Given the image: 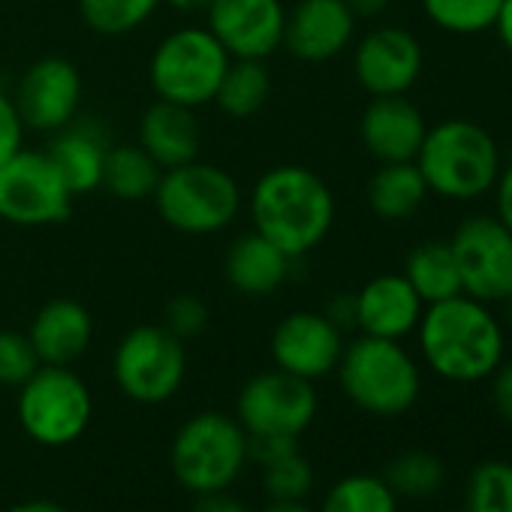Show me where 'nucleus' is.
<instances>
[{
  "instance_id": "a19ab883",
  "label": "nucleus",
  "mask_w": 512,
  "mask_h": 512,
  "mask_svg": "<svg viewBox=\"0 0 512 512\" xmlns=\"http://www.w3.org/2000/svg\"><path fill=\"white\" fill-rule=\"evenodd\" d=\"M497 196V217L512 229V163L506 166V169H500V175H497V181H494V187H491Z\"/></svg>"
},
{
  "instance_id": "6e6552de",
  "label": "nucleus",
  "mask_w": 512,
  "mask_h": 512,
  "mask_svg": "<svg viewBox=\"0 0 512 512\" xmlns=\"http://www.w3.org/2000/svg\"><path fill=\"white\" fill-rule=\"evenodd\" d=\"M22 431L40 446L76 443L94 416L88 383L70 365H40L22 386L16 401Z\"/></svg>"
},
{
  "instance_id": "79ce46f5",
  "label": "nucleus",
  "mask_w": 512,
  "mask_h": 512,
  "mask_svg": "<svg viewBox=\"0 0 512 512\" xmlns=\"http://www.w3.org/2000/svg\"><path fill=\"white\" fill-rule=\"evenodd\" d=\"M344 4L353 10L356 19H374V16H380V13L389 10L392 0H344Z\"/></svg>"
},
{
  "instance_id": "423d86ee",
  "label": "nucleus",
  "mask_w": 512,
  "mask_h": 512,
  "mask_svg": "<svg viewBox=\"0 0 512 512\" xmlns=\"http://www.w3.org/2000/svg\"><path fill=\"white\" fill-rule=\"evenodd\" d=\"M172 473L190 494L229 491L238 482L247 458V431L229 413L205 410L190 416L169 449Z\"/></svg>"
},
{
  "instance_id": "5701e85b",
  "label": "nucleus",
  "mask_w": 512,
  "mask_h": 512,
  "mask_svg": "<svg viewBox=\"0 0 512 512\" xmlns=\"http://www.w3.org/2000/svg\"><path fill=\"white\" fill-rule=\"evenodd\" d=\"M112 142L106 130L94 121H73L64 130L52 133L46 154L61 172L73 196H85L103 187V166Z\"/></svg>"
},
{
  "instance_id": "4c0bfd02",
  "label": "nucleus",
  "mask_w": 512,
  "mask_h": 512,
  "mask_svg": "<svg viewBox=\"0 0 512 512\" xmlns=\"http://www.w3.org/2000/svg\"><path fill=\"white\" fill-rule=\"evenodd\" d=\"M488 380H491V401H494L497 416L512 425V359L500 362Z\"/></svg>"
},
{
  "instance_id": "f03ea898",
  "label": "nucleus",
  "mask_w": 512,
  "mask_h": 512,
  "mask_svg": "<svg viewBox=\"0 0 512 512\" xmlns=\"http://www.w3.org/2000/svg\"><path fill=\"white\" fill-rule=\"evenodd\" d=\"M416 338L425 365L449 383L488 380L506 353L500 320L470 296L425 305Z\"/></svg>"
},
{
  "instance_id": "9b49d317",
  "label": "nucleus",
  "mask_w": 512,
  "mask_h": 512,
  "mask_svg": "<svg viewBox=\"0 0 512 512\" xmlns=\"http://www.w3.org/2000/svg\"><path fill=\"white\" fill-rule=\"evenodd\" d=\"M461 293L482 305L512 299V229L497 214H473L449 238Z\"/></svg>"
},
{
  "instance_id": "b1692460",
  "label": "nucleus",
  "mask_w": 512,
  "mask_h": 512,
  "mask_svg": "<svg viewBox=\"0 0 512 512\" xmlns=\"http://www.w3.org/2000/svg\"><path fill=\"white\" fill-rule=\"evenodd\" d=\"M428 184L416 166V160L404 163H380L377 172L368 178V208L386 223L410 220L428 199Z\"/></svg>"
},
{
  "instance_id": "37998d69",
  "label": "nucleus",
  "mask_w": 512,
  "mask_h": 512,
  "mask_svg": "<svg viewBox=\"0 0 512 512\" xmlns=\"http://www.w3.org/2000/svg\"><path fill=\"white\" fill-rule=\"evenodd\" d=\"M494 28H497V34H500V43H503V46L509 49V55H512V0H503V7H500V13H497Z\"/></svg>"
},
{
  "instance_id": "4468645a",
  "label": "nucleus",
  "mask_w": 512,
  "mask_h": 512,
  "mask_svg": "<svg viewBox=\"0 0 512 512\" xmlns=\"http://www.w3.org/2000/svg\"><path fill=\"white\" fill-rule=\"evenodd\" d=\"M13 100L28 130L52 136L79 118L82 76L76 64H70L67 58H40L19 79Z\"/></svg>"
},
{
  "instance_id": "7ed1b4c3",
  "label": "nucleus",
  "mask_w": 512,
  "mask_h": 512,
  "mask_svg": "<svg viewBox=\"0 0 512 512\" xmlns=\"http://www.w3.org/2000/svg\"><path fill=\"white\" fill-rule=\"evenodd\" d=\"M341 392L362 413L392 419L407 413L422 395V368L401 341L359 335L344 344L335 368Z\"/></svg>"
},
{
  "instance_id": "c85d7f7f",
  "label": "nucleus",
  "mask_w": 512,
  "mask_h": 512,
  "mask_svg": "<svg viewBox=\"0 0 512 512\" xmlns=\"http://www.w3.org/2000/svg\"><path fill=\"white\" fill-rule=\"evenodd\" d=\"M383 479L398 494V500H425L434 497L446 482V467L434 452L410 449L389 461Z\"/></svg>"
},
{
  "instance_id": "f3484780",
  "label": "nucleus",
  "mask_w": 512,
  "mask_h": 512,
  "mask_svg": "<svg viewBox=\"0 0 512 512\" xmlns=\"http://www.w3.org/2000/svg\"><path fill=\"white\" fill-rule=\"evenodd\" d=\"M356 22L359 19L344 0H299L287 10L284 49L305 64H326L347 52Z\"/></svg>"
},
{
  "instance_id": "cd10ccee",
  "label": "nucleus",
  "mask_w": 512,
  "mask_h": 512,
  "mask_svg": "<svg viewBox=\"0 0 512 512\" xmlns=\"http://www.w3.org/2000/svg\"><path fill=\"white\" fill-rule=\"evenodd\" d=\"M398 509H401L398 494L377 473H350L338 479L320 503V512H398Z\"/></svg>"
},
{
  "instance_id": "c756f323",
  "label": "nucleus",
  "mask_w": 512,
  "mask_h": 512,
  "mask_svg": "<svg viewBox=\"0 0 512 512\" xmlns=\"http://www.w3.org/2000/svg\"><path fill=\"white\" fill-rule=\"evenodd\" d=\"M163 0H79L82 22L100 37H127L148 25Z\"/></svg>"
},
{
  "instance_id": "de8ad7c7",
  "label": "nucleus",
  "mask_w": 512,
  "mask_h": 512,
  "mask_svg": "<svg viewBox=\"0 0 512 512\" xmlns=\"http://www.w3.org/2000/svg\"><path fill=\"white\" fill-rule=\"evenodd\" d=\"M503 305L509 308V323H512V299H509V302H503Z\"/></svg>"
},
{
  "instance_id": "a878e982",
  "label": "nucleus",
  "mask_w": 512,
  "mask_h": 512,
  "mask_svg": "<svg viewBox=\"0 0 512 512\" xmlns=\"http://www.w3.org/2000/svg\"><path fill=\"white\" fill-rule=\"evenodd\" d=\"M272 94V73L266 61H229L223 82L214 94V106L235 121L253 118Z\"/></svg>"
},
{
  "instance_id": "2eb2a0df",
  "label": "nucleus",
  "mask_w": 512,
  "mask_h": 512,
  "mask_svg": "<svg viewBox=\"0 0 512 512\" xmlns=\"http://www.w3.org/2000/svg\"><path fill=\"white\" fill-rule=\"evenodd\" d=\"M344 332L320 311H293L272 332V359L275 368L302 377L323 380L335 374L344 353Z\"/></svg>"
},
{
  "instance_id": "58836bf2",
  "label": "nucleus",
  "mask_w": 512,
  "mask_h": 512,
  "mask_svg": "<svg viewBox=\"0 0 512 512\" xmlns=\"http://www.w3.org/2000/svg\"><path fill=\"white\" fill-rule=\"evenodd\" d=\"M341 332L356 329V296L353 293H341L329 302V308L323 311Z\"/></svg>"
},
{
  "instance_id": "7c9ffc66",
  "label": "nucleus",
  "mask_w": 512,
  "mask_h": 512,
  "mask_svg": "<svg viewBox=\"0 0 512 512\" xmlns=\"http://www.w3.org/2000/svg\"><path fill=\"white\" fill-rule=\"evenodd\" d=\"M503 0H422L425 16L446 34L473 37L494 28Z\"/></svg>"
},
{
  "instance_id": "72a5a7b5",
  "label": "nucleus",
  "mask_w": 512,
  "mask_h": 512,
  "mask_svg": "<svg viewBox=\"0 0 512 512\" xmlns=\"http://www.w3.org/2000/svg\"><path fill=\"white\" fill-rule=\"evenodd\" d=\"M37 368H40V359L28 335L0 329V383L19 389Z\"/></svg>"
},
{
  "instance_id": "c9c22d12",
  "label": "nucleus",
  "mask_w": 512,
  "mask_h": 512,
  "mask_svg": "<svg viewBox=\"0 0 512 512\" xmlns=\"http://www.w3.org/2000/svg\"><path fill=\"white\" fill-rule=\"evenodd\" d=\"M25 121L19 115V106L10 94L0 91V163H7L13 154L25 148Z\"/></svg>"
},
{
  "instance_id": "dca6fc26",
  "label": "nucleus",
  "mask_w": 512,
  "mask_h": 512,
  "mask_svg": "<svg viewBox=\"0 0 512 512\" xmlns=\"http://www.w3.org/2000/svg\"><path fill=\"white\" fill-rule=\"evenodd\" d=\"M422 46L404 28H374L356 43L353 76L371 97H398L407 94L422 76Z\"/></svg>"
},
{
  "instance_id": "a18cd8bd",
  "label": "nucleus",
  "mask_w": 512,
  "mask_h": 512,
  "mask_svg": "<svg viewBox=\"0 0 512 512\" xmlns=\"http://www.w3.org/2000/svg\"><path fill=\"white\" fill-rule=\"evenodd\" d=\"M211 0H163V7H172L178 13H205Z\"/></svg>"
},
{
  "instance_id": "bb28decb",
  "label": "nucleus",
  "mask_w": 512,
  "mask_h": 512,
  "mask_svg": "<svg viewBox=\"0 0 512 512\" xmlns=\"http://www.w3.org/2000/svg\"><path fill=\"white\" fill-rule=\"evenodd\" d=\"M160 175L163 169L136 142L112 145L103 166V190H109L121 202H142L154 196Z\"/></svg>"
},
{
  "instance_id": "f257e3e1",
  "label": "nucleus",
  "mask_w": 512,
  "mask_h": 512,
  "mask_svg": "<svg viewBox=\"0 0 512 512\" xmlns=\"http://www.w3.org/2000/svg\"><path fill=\"white\" fill-rule=\"evenodd\" d=\"M253 229L293 260L317 250L335 226V196L308 166L284 163L266 169L247 196Z\"/></svg>"
},
{
  "instance_id": "2f4dec72",
  "label": "nucleus",
  "mask_w": 512,
  "mask_h": 512,
  "mask_svg": "<svg viewBox=\"0 0 512 512\" xmlns=\"http://www.w3.org/2000/svg\"><path fill=\"white\" fill-rule=\"evenodd\" d=\"M467 512H512V461H482L464 494Z\"/></svg>"
},
{
  "instance_id": "393cba45",
  "label": "nucleus",
  "mask_w": 512,
  "mask_h": 512,
  "mask_svg": "<svg viewBox=\"0 0 512 512\" xmlns=\"http://www.w3.org/2000/svg\"><path fill=\"white\" fill-rule=\"evenodd\" d=\"M407 284L416 290V296L425 305H437L461 293V275H458V263H455V253L449 247V241H422L407 253V263L404 272Z\"/></svg>"
},
{
  "instance_id": "0eeeda50",
  "label": "nucleus",
  "mask_w": 512,
  "mask_h": 512,
  "mask_svg": "<svg viewBox=\"0 0 512 512\" xmlns=\"http://www.w3.org/2000/svg\"><path fill=\"white\" fill-rule=\"evenodd\" d=\"M229 61L232 58L205 25H187L157 43L148 61V82L157 100L202 109L214 103Z\"/></svg>"
},
{
  "instance_id": "6ab92c4d",
  "label": "nucleus",
  "mask_w": 512,
  "mask_h": 512,
  "mask_svg": "<svg viewBox=\"0 0 512 512\" xmlns=\"http://www.w3.org/2000/svg\"><path fill=\"white\" fill-rule=\"evenodd\" d=\"M356 296V329L359 335L404 341L416 332L425 302L407 284L404 275H377Z\"/></svg>"
},
{
  "instance_id": "ea45409f",
  "label": "nucleus",
  "mask_w": 512,
  "mask_h": 512,
  "mask_svg": "<svg viewBox=\"0 0 512 512\" xmlns=\"http://www.w3.org/2000/svg\"><path fill=\"white\" fill-rule=\"evenodd\" d=\"M193 512H250V506L232 497L229 491H211V494H199Z\"/></svg>"
},
{
  "instance_id": "39448f33",
  "label": "nucleus",
  "mask_w": 512,
  "mask_h": 512,
  "mask_svg": "<svg viewBox=\"0 0 512 512\" xmlns=\"http://www.w3.org/2000/svg\"><path fill=\"white\" fill-rule=\"evenodd\" d=\"M151 199L160 220L181 235H217L238 220L244 205L238 181L202 160L163 169Z\"/></svg>"
},
{
  "instance_id": "20e7f679",
  "label": "nucleus",
  "mask_w": 512,
  "mask_h": 512,
  "mask_svg": "<svg viewBox=\"0 0 512 512\" xmlns=\"http://www.w3.org/2000/svg\"><path fill=\"white\" fill-rule=\"evenodd\" d=\"M416 166L431 193L470 202L494 187L500 175V151L482 124L449 118L437 127H428L416 154Z\"/></svg>"
},
{
  "instance_id": "c03bdc74",
  "label": "nucleus",
  "mask_w": 512,
  "mask_h": 512,
  "mask_svg": "<svg viewBox=\"0 0 512 512\" xmlns=\"http://www.w3.org/2000/svg\"><path fill=\"white\" fill-rule=\"evenodd\" d=\"M10 512H70V509H64L61 503H52V500H25V503H16Z\"/></svg>"
},
{
  "instance_id": "49530a36",
  "label": "nucleus",
  "mask_w": 512,
  "mask_h": 512,
  "mask_svg": "<svg viewBox=\"0 0 512 512\" xmlns=\"http://www.w3.org/2000/svg\"><path fill=\"white\" fill-rule=\"evenodd\" d=\"M263 512H314L305 500H272Z\"/></svg>"
},
{
  "instance_id": "4be33fe9",
  "label": "nucleus",
  "mask_w": 512,
  "mask_h": 512,
  "mask_svg": "<svg viewBox=\"0 0 512 512\" xmlns=\"http://www.w3.org/2000/svg\"><path fill=\"white\" fill-rule=\"evenodd\" d=\"M136 145L160 169H175V166H184L190 160H199L202 130L196 121V109L175 106L166 100L151 103L139 118Z\"/></svg>"
},
{
  "instance_id": "aec40b11",
  "label": "nucleus",
  "mask_w": 512,
  "mask_h": 512,
  "mask_svg": "<svg viewBox=\"0 0 512 512\" xmlns=\"http://www.w3.org/2000/svg\"><path fill=\"white\" fill-rule=\"evenodd\" d=\"M293 256L272 244L256 229L232 238L223 253V278L226 284L247 299H266L275 296L293 272Z\"/></svg>"
},
{
  "instance_id": "412c9836",
  "label": "nucleus",
  "mask_w": 512,
  "mask_h": 512,
  "mask_svg": "<svg viewBox=\"0 0 512 512\" xmlns=\"http://www.w3.org/2000/svg\"><path fill=\"white\" fill-rule=\"evenodd\" d=\"M40 365H76L94 341V317L76 299L46 302L28 329Z\"/></svg>"
},
{
  "instance_id": "473e14b6",
  "label": "nucleus",
  "mask_w": 512,
  "mask_h": 512,
  "mask_svg": "<svg viewBox=\"0 0 512 512\" xmlns=\"http://www.w3.org/2000/svg\"><path fill=\"white\" fill-rule=\"evenodd\" d=\"M263 491L272 500H305L314 488V467L311 461L296 449L266 467H260Z\"/></svg>"
},
{
  "instance_id": "09e8293b",
  "label": "nucleus",
  "mask_w": 512,
  "mask_h": 512,
  "mask_svg": "<svg viewBox=\"0 0 512 512\" xmlns=\"http://www.w3.org/2000/svg\"><path fill=\"white\" fill-rule=\"evenodd\" d=\"M461 512H467V509H461Z\"/></svg>"
},
{
  "instance_id": "ddd939ff",
  "label": "nucleus",
  "mask_w": 512,
  "mask_h": 512,
  "mask_svg": "<svg viewBox=\"0 0 512 512\" xmlns=\"http://www.w3.org/2000/svg\"><path fill=\"white\" fill-rule=\"evenodd\" d=\"M284 0H211L205 28L232 61H269L284 49Z\"/></svg>"
},
{
  "instance_id": "9d476101",
  "label": "nucleus",
  "mask_w": 512,
  "mask_h": 512,
  "mask_svg": "<svg viewBox=\"0 0 512 512\" xmlns=\"http://www.w3.org/2000/svg\"><path fill=\"white\" fill-rule=\"evenodd\" d=\"M73 199L46 151L22 148L0 163V220L22 229L55 226L70 217Z\"/></svg>"
},
{
  "instance_id": "f704fd0d",
  "label": "nucleus",
  "mask_w": 512,
  "mask_h": 512,
  "mask_svg": "<svg viewBox=\"0 0 512 512\" xmlns=\"http://www.w3.org/2000/svg\"><path fill=\"white\" fill-rule=\"evenodd\" d=\"M166 332H172L178 341H193L208 329V308L199 296L193 293H181L172 296L163 308V323Z\"/></svg>"
},
{
  "instance_id": "1a4fd4ad",
  "label": "nucleus",
  "mask_w": 512,
  "mask_h": 512,
  "mask_svg": "<svg viewBox=\"0 0 512 512\" xmlns=\"http://www.w3.org/2000/svg\"><path fill=\"white\" fill-rule=\"evenodd\" d=\"M187 377L184 341L163 326L130 329L112 353V380L136 404H166Z\"/></svg>"
},
{
  "instance_id": "f8f14e48",
  "label": "nucleus",
  "mask_w": 512,
  "mask_h": 512,
  "mask_svg": "<svg viewBox=\"0 0 512 512\" xmlns=\"http://www.w3.org/2000/svg\"><path fill=\"white\" fill-rule=\"evenodd\" d=\"M317 410L320 398L314 383L281 368L250 377L235 398V419L250 437L275 434L299 440L317 419Z\"/></svg>"
},
{
  "instance_id": "e433bc0d",
  "label": "nucleus",
  "mask_w": 512,
  "mask_h": 512,
  "mask_svg": "<svg viewBox=\"0 0 512 512\" xmlns=\"http://www.w3.org/2000/svg\"><path fill=\"white\" fill-rule=\"evenodd\" d=\"M296 449H299L296 437H275V434L250 437L247 434V458L253 464H260V467H266V464H272V461H278V458H284V455H290Z\"/></svg>"
},
{
  "instance_id": "a211bd4d",
  "label": "nucleus",
  "mask_w": 512,
  "mask_h": 512,
  "mask_svg": "<svg viewBox=\"0 0 512 512\" xmlns=\"http://www.w3.org/2000/svg\"><path fill=\"white\" fill-rule=\"evenodd\" d=\"M425 133H428L425 115L407 100V94L371 97L359 121L362 145L377 163L416 160L425 142Z\"/></svg>"
}]
</instances>
